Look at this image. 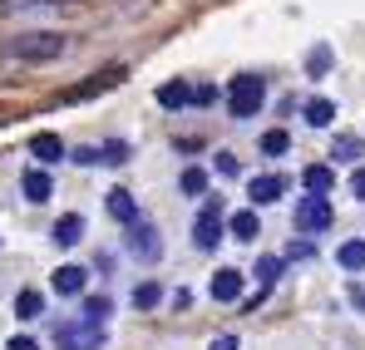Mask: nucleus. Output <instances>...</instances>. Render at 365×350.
<instances>
[{
    "label": "nucleus",
    "mask_w": 365,
    "mask_h": 350,
    "mask_svg": "<svg viewBox=\"0 0 365 350\" xmlns=\"http://www.w3.org/2000/svg\"><path fill=\"white\" fill-rule=\"evenodd\" d=\"M287 148H292V133H287V128H267V133H262V153H267V158H282Z\"/></svg>",
    "instance_id": "obj_23"
},
{
    "label": "nucleus",
    "mask_w": 365,
    "mask_h": 350,
    "mask_svg": "<svg viewBox=\"0 0 365 350\" xmlns=\"http://www.w3.org/2000/svg\"><path fill=\"white\" fill-rule=\"evenodd\" d=\"M99 163H128V143H104L99 148Z\"/></svg>",
    "instance_id": "obj_29"
},
{
    "label": "nucleus",
    "mask_w": 365,
    "mask_h": 350,
    "mask_svg": "<svg viewBox=\"0 0 365 350\" xmlns=\"http://www.w3.org/2000/svg\"><path fill=\"white\" fill-rule=\"evenodd\" d=\"M331 64H336V55H331V45H316V50L306 55V69H311V79H321V74H326Z\"/></svg>",
    "instance_id": "obj_24"
},
{
    "label": "nucleus",
    "mask_w": 365,
    "mask_h": 350,
    "mask_svg": "<svg viewBox=\"0 0 365 350\" xmlns=\"http://www.w3.org/2000/svg\"><path fill=\"white\" fill-rule=\"evenodd\" d=\"M30 153H35V163H45V168H50V163H60V158H64L60 133H50V128H45V133H35V138H30Z\"/></svg>",
    "instance_id": "obj_10"
},
{
    "label": "nucleus",
    "mask_w": 365,
    "mask_h": 350,
    "mask_svg": "<svg viewBox=\"0 0 365 350\" xmlns=\"http://www.w3.org/2000/svg\"><path fill=\"white\" fill-rule=\"evenodd\" d=\"M158 104H163V109H187V104H192V84H187V79H168V84L158 89Z\"/></svg>",
    "instance_id": "obj_13"
},
{
    "label": "nucleus",
    "mask_w": 365,
    "mask_h": 350,
    "mask_svg": "<svg viewBox=\"0 0 365 350\" xmlns=\"http://www.w3.org/2000/svg\"><path fill=\"white\" fill-rule=\"evenodd\" d=\"M361 153H365L361 133H336V143H331V158H336V163H356Z\"/></svg>",
    "instance_id": "obj_15"
},
{
    "label": "nucleus",
    "mask_w": 365,
    "mask_h": 350,
    "mask_svg": "<svg viewBox=\"0 0 365 350\" xmlns=\"http://www.w3.org/2000/svg\"><path fill=\"white\" fill-rule=\"evenodd\" d=\"M217 242H222V202L202 197V207L192 217V247L197 252H217Z\"/></svg>",
    "instance_id": "obj_3"
},
{
    "label": "nucleus",
    "mask_w": 365,
    "mask_h": 350,
    "mask_svg": "<svg viewBox=\"0 0 365 350\" xmlns=\"http://www.w3.org/2000/svg\"><path fill=\"white\" fill-rule=\"evenodd\" d=\"M262 99H267V79H262V74H237V79L227 84V114L232 118L262 114Z\"/></svg>",
    "instance_id": "obj_2"
},
{
    "label": "nucleus",
    "mask_w": 365,
    "mask_h": 350,
    "mask_svg": "<svg viewBox=\"0 0 365 350\" xmlns=\"http://www.w3.org/2000/svg\"><path fill=\"white\" fill-rule=\"evenodd\" d=\"M351 197H361V202H365V168L351 173Z\"/></svg>",
    "instance_id": "obj_32"
},
{
    "label": "nucleus",
    "mask_w": 365,
    "mask_h": 350,
    "mask_svg": "<svg viewBox=\"0 0 365 350\" xmlns=\"http://www.w3.org/2000/svg\"><path fill=\"white\" fill-rule=\"evenodd\" d=\"M227 232L237 237V242H257V232H262V222H257V212H252V207H242V212H232Z\"/></svg>",
    "instance_id": "obj_18"
},
{
    "label": "nucleus",
    "mask_w": 365,
    "mask_h": 350,
    "mask_svg": "<svg viewBox=\"0 0 365 350\" xmlns=\"http://www.w3.org/2000/svg\"><path fill=\"white\" fill-rule=\"evenodd\" d=\"M212 99H217L212 84H197V89H192V104H212Z\"/></svg>",
    "instance_id": "obj_31"
},
{
    "label": "nucleus",
    "mask_w": 365,
    "mask_h": 350,
    "mask_svg": "<svg viewBox=\"0 0 365 350\" xmlns=\"http://www.w3.org/2000/svg\"><path fill=\"white\" fill-rule=\"evenodd\" d=\"M212 168H217L222 177H237V173H242V163H237V153H217V158H212Z\"/></svg>",
    "instance_id": "obj_28"
},
{
    "label": "nucleus",
    "mask_w": 365,
    "mask_h": 350,
    "mask_svg": "<svg viewBox=\"0 0 365 350\" xmlns=\"http://www.w3.org/2000/svg\"><path fill=\"white\" fill-rule=\"evenodd\" d=\"M109 311H114V301H109V296H79V321L104 326V321H109Z\"/></svg>",
    "instance_id": "obj_16"
},
{
    "label": "nucleus",
    "mask_w": 365,
    "mask_h": 350,
    "mask_svg": "<svg viewBox=\"0 0 365 350\" xmlns=\"http://www.w3.org/2000/svg\"><path fill=\"white\" fill-rule=\"evenodd\" d=\"M331 217H336V212H331V202L311 192L302 207H297V232H326V227H331Z\"/></svg>",
    "instance_id": "obj_5"
},
{
    "label": "nucleus",
    "mask_w": 365,
    "mask_h": 350,
    "mask_svg": "<svg viewBox=\"0 0 365 350\" xmlns=\"http://www.w3.org/2000/svg\"><path fill=\"white\" fill-rule=\"evenodd\" d=\"M282 192H287V177H282V173H262V177L247 182L252 207H272V202H282Z\"/></svg>",
    "instance_id": "obj_6"
},
{
    "label": "nucleus",
    "mask_w": 365,
    "mask_h": 350,
    "mask_svg": "<svg viewBox=\"0 0 365 350\" xmlns=\"http://www.w3.org/2000/svg\"><path fill=\"white\" fill-rule=\"evenodd\" d=\"M178 187L187 192V197H197V192H207V168H182Z\"/></svg>",
    "instance_id": "obj_26"
},
{
    "label": "nucleus",
    "mask_w": 365,
    "mask_h": 350,
    "mask_svg": "<svg viewBox=\"0 0 365 350\" xmlns=\"http://www.w3.org/2000/svg\"><path fill=\"white\" fill-rule=\"evenodd\" d=\"M302 182H306V192H316V197H326L331 187H336V173H331V163H311L302 173Z\"/></svg>",
    "instance_id": "obj_14"
},
{
    "label": "nucleus",
    "mask_w": 365,
    "mask_h": 350,
    "mask_svg": "<svg viewBox=\"0 0 365 350\" xmlns=\"http://www.w3.org/2000/svg\"><path fill=\"white\" fill-rule=\"evenodd\" d=\"M79 237H84V217H79V212H64L60 222H55V242H60V247H74Z\"/></svg>",
    "instance_id": "obj_20"
},
{
    "label": "nucleus",
    "mask_w": 365,
    "mask_h": 350,
    "mask_svg": "<svg viewBox=\"0 0 365 350\" xmlns=\"http://www.w3.org/2000/svg\"><path fill=\"white\" fill-rule=\"evenodd\" d=\"M282 272H287V257H262V262H257V282H262V292H267V287H277V282H282Z\"/></svg>",
    "instance_id": "obj_22"
},
{
    "label": "nucleus",
    "mask_w": 365,
    "mask_h": 350,
    "mask_svg": "<svg viewBox=\"0 0 365 350\" xmlns=\"http://www.w3.org/2000/svg\"><path fill=\"white\" fill-rule=\"evenodd\" d=\"M40 311H45V296L35 292V287H25V292L15 296V316H20V321H35Z\"/></svg>",
    "instance_id": "obj_21"
},
{
    "label": "nucleus",
    "mask_w": 365,
    "mask_h": 350,
    "mask_svg": "<svg viewBox=\"0 0 365 350\" xmlns=\"http://www.w3.org/2000/svg\"><path fill=\"white\" fill-rule=\"evenodd\" d=\"M10 59H60L64 55V35L55 30H30V35H10L5 40Z\"/></svg>",
    "instance_id": "obj_1"
},
{
    "label": "nucleus",
    "mask_w": 365,
    "mask_h": 350,
    "mask_svg": "<svg viewBox=\"0 0 365 350\" xmlns=\"http://www.w3.org/2000/svg\"><path fill=\"white\" fill-rule=\"evenodd\" d=\"M302 118L311 128H331V123H336V104H331V99H306Z\"/></svg>",
    "instance_id": "obj_17"
},
{
    "label": "nucleus",
    "mask_w": 365,
    "mask_h": 350,
    "mask_svg": "<svg viewBox=\"0 0 365 350\" xmlns=\"http://www.w3.org/2000/svg\"><path fill=\"white\" fill-rule=\"evenodd\" d=\"M212 350H242V346H237V336H217V341H212Z\"/></svg>",
    "instance_id": "obj_33"
},
{
    "label": "nucleus",
    "mask_w": 365,
    "mask_h": 350,
    "mask_svg": "<svg viewBox=\"0 0 365 350\" xmlns=\"http://www.w3.org/2000/svg\"><path fill=\"white\" fill-rule=\"evenodd\" d=\"M207 292H212V301H222V306H232V301H242V292H247V277L242 272H212V282H207Z\"/></svg>",
    "instance_id": "obj_8"
},
{
    "label": "nucleus",
    "mask_w": 365,
    "mask_h": 350,
    "mask_svg": "<svg viewBox=\"0 0 365 350\" xmlns=\"http://www.w3.org/2000/svg\"><path fill=\"white\" fill-rule=\"evenodd\" d=\"M60 296H84V287H89V272L84 267H74V262H64V267H55V282H50Z\"/></svg>",
    "instance_id": "obj_9"
},
{
    "label": "nucleus",
    "mask_w": 365,
    "mask_h": 350,
    "mask_svg": "<svg viewBox=\"0 0 365 350\" xmlns=\"http://www.w3.org/2000/svg\"><path fill=\"white\" fill-rule=\"evenodd\" d=\"M158 301H163V287H158V282H143V287H133V306H138V311H153Z\"/></svg>",
    "instance_id": "obj_25"
},
{
    "label": "nucleus",
    "mask_w": 365,
    "mask_h": 350,
    "mask_svg": "<svg viewBox=\"0 0 365 350\" xmlns=\"http://www.w3.org/2000/svg\"><path fill=\"white\" fill-rule=\"evenodd\" d=\"M20 187H25V197H30V202H50V197H55V182H50L45 168H30V173L20 177Z\"/></svg>",
    "instance_id": "obj_12"
},
{
    "label": "nucleus",
    "mask_w": 365,
    "mask_h": 350,
    "mask_svg": "<svg viewBox=\"0 0 365 350\" xmlns=\"http://www.w3.org/2000/svg\"><path fill=\"white\" fill-rule=\"evenodd\" d=\"M104 207H109V217L123 222V227H128V222H138V202H133V192H123V187H114V192L104 197Z\"/></svg>",
    "instance_id": "obj_11"
},
{
    "label": "nucleus",
    "mask_w": 365,
    "mask_h": 350,
    "mask_svg": "<svg viewBox=\"0 0 365 350\" xmlns=\"http://www.w3.org/2000/svg\"><path fill=\"white\" fill-rule=\"evenodd\" d=\"M123 242H128V252H133L138 262H158V257H163V237H158L153 222H143V217L128 222V237H123Z\"/></svg>",
    "instance_id": "obj_4"
},
{
    "label": "nucleus",
    "mask_w": 365,
    "mask_h": 350,
    "mask_svg": "<svg viewBox=\"0 0 365 350\" xmlns=\"http://www.w3.org/2000/svg\"><path fill=\"white\" fill-rule=\"evenodd\" d=\"M50 5H74V0H0L5 15H20V10H50Z\"/></svg>",
    "instance_id": "obj_27"
},
{
    "label": "nucleus",
    "mask_w": 365,
    "mask_h": 350,
    "mask_svg": "<svg viewBox=\"0 0 365 350\" xmlns=\"http://www.w3.org/2000/svg\"><path fill=\"white\" fill-rule=\"evenodd\" d=\"M5 350H40V341H35V336H10Z\"/></svg>",
    "instance_id": "obj_30"
},
{
    "label": "nucleus",
    "mask_w": 365,
    "mask_h": 350,
    "mask_svg": "<svg viewBox=\"0 0 365 350\" xmlns=\"http://www.w3.org/2000/svg\"><path fill=\"white\" fill-rule=\"evenodd\" d=\"M336 262H341L346 272H365V242H361V237L341 242V247H336Z\"/></svg>",
    "instance_id": "obj_19"
},
{
    "label": "nucleus",
    "mask_w": 365,
    "mask_h": 350,
    "mask_svg": "<svg viewBox=\"0 0 365 350\" xmlns=\"http://www.w3.org/2000/svg\"><path fill=\"white\" fill-rule=\"evenodd\" d=\"M60 346L64 350H99L104 346V331L94 321H79V326H60Z\"/></svg>",
    "instance_id": "obj_7"
},
{
    "label": "nucleus",
    "mask_w": 365,
    "mask_h": 350,
    "mask_svg": "<svg viewBox=\"0 0 365 350\" xmlns=\"http://www.w3.org/2000/svg\"><path fill=\"white\" fill-rule=\"evenodd\" d=\"M351 306H356V311H365V287H351Z\"/></svg>",
    "instance_id": "obj_34"
}]
</instances>
